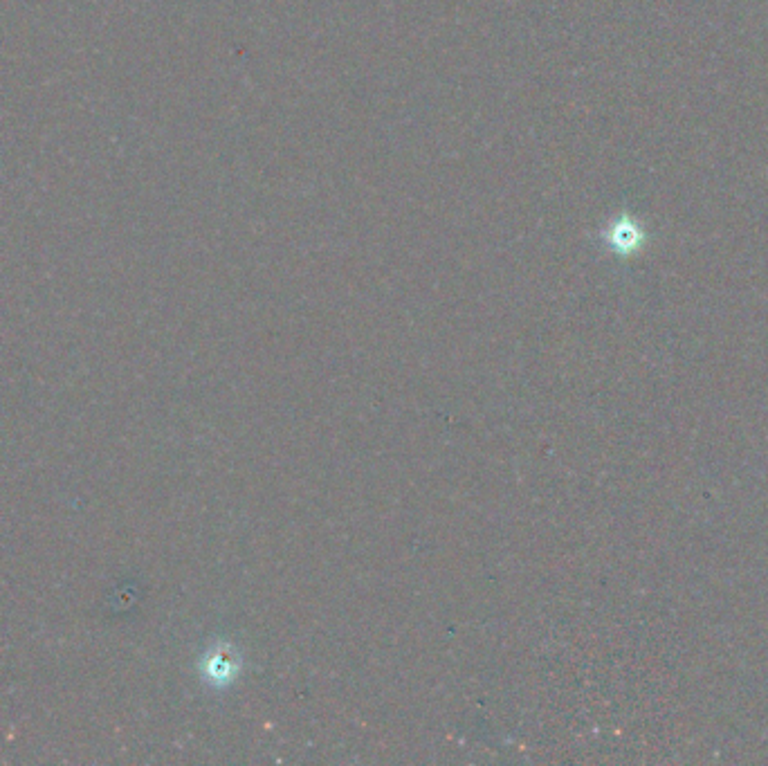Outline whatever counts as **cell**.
<instances>
[{
	"label": "cell",
	"instance_id": "6da1fadb",
	"mask_svg": "<svg viewBox=\"0 0 768 766\" xmlns=\"http://www.w3.org/2000/svg\"><path fill=\"white\" fill-rule=\"evenodd\" d=\"M236 661L234 656L227 652V647H218L205 659V677L207 681L216 683V686H225L227 681L234 679Z\"/></svg>",
	"mask_w": 768,
	"mask_h": 766
},
{
	"label": "cell",
	"instance_id": "7a4b0ae2",
	"mask_svg": "<svg viewBox=\"0 0 768 766\" xmlns=\"http://www.w3.org/2000/svg\"><path fill=\"white\" fill-rule=\"evenodd\" d=\"M614 243L623 252L634 250V248H638V243H640V232L632 223H620L618 230H616V236H614Z\"/></svg>",
	"mask_w": 768,
	"mask_h": 766
}]
</instances>
